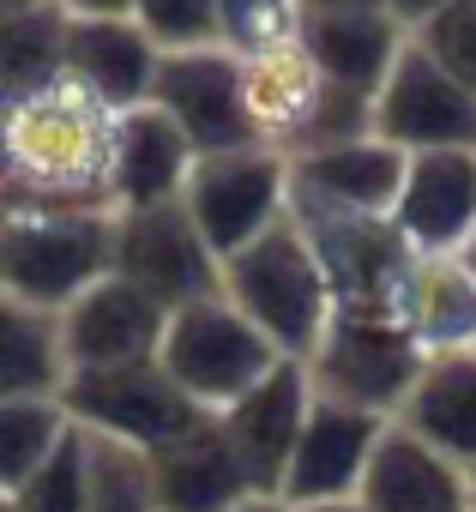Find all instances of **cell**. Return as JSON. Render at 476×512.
Returning a JSON list of instances; mask_svg holds the SVG:
<instances>
[{
	"mask_svg": "<svg viewBox=\"0 0 476 512\" xmlns=\"http://www.w3.org/2000/svg\"><path fill=\"white\" fill-rule=\"evenodd\" d=\"M121 109L67 67L0 85V211H115Z\"/></svg>",
	"mask_w": 476,
	"mask_h": 512,
	"instance_id": "1",
	"label": "cell"
},
{
	"mask_svg": "<svg viewBox=\"0 0 476 512\" xmlns=\"http://www.w3.org/2000/svg\"><path fill=\"white\" fill-rule=\"evenodd\" d=\"M223 296L242 308L284 356L308 362L326 320H332V290L320 272V253L296 211H284L266 235H254L242 253L223 260Z\"/></svg>",
	"mask_w": 476,
	"mask_h": 512,
	"instance_id": "2",
	"label": "cell"
},
{
	"mask_svg": "<svg viewBox=\"0 0 476 512\" xmlns=\"http://www.w3.org/2000/svg\"><path fill=\"white\" fill-rule=\"evenodd\" d=\"M242 61V97H248V121L254 139L278 157H308L320 145H344L374 133V103L344 97L320 61L302 49V37L260 49V55H235Z\"/></svg>",
	"mask_w": 476,
	"mask_h": 512,
	"instance_id": "3",
	"label": "cell"
},
{
	"mask_svg": "<svg viewBox=\"0 0 476 512\" xmlns=\"http://www.w3.org/2000/svg\"><path fill=\"white\" fill-rule=\"evenodd\" d=\"M115 211H0V290L61 314L109 278Z\"/></svg>",
	"mask_w": 476,
	"mask_h": 512,
	"instance_id": "4",
	"label": "cell"
},
{
	"mask_svg": "<svg viewBox=\"0 0 476 512\" xmlns=\"http://www.w3.org/2000/svg\"><path fill=\"white\" fill-rule=\"evenodd\" d=\"M157 362L199 410H229L284 362V350L217 290V296H199V302L169 314Z\"/></svg>",
	"mask_w": 476,
	"mask_h": 512,
	"instance_id": "5",
	"label": "cell"
},
{
	"mask_svg": "<svg viewBox=\"0 0 476 512\" xmlns=\"http://www.w3.org/2000/svg\"><path fill=\"white\" fill-rule=\"evenodd\" d=\"M296 223L308 229L320 272L332 290V314H386L398 302L404 266L416 260V247L398 235L392 217H368V211H332L314 199H290Z\"/></svg>",
	"mask_w": 476,
	"mask_h": 512,
	"instance_id": "6",
	"label": "cell"
},
{
	"mask_svg": "<svg viewBox=\"0 0 476 512\" xmlns=\"http://www.w3.org/2000/svg\"><path fill=\"white\" fill-rule=\"evenodd\" d=\"M181 205L199 223L205 247L217 260H229V253H242L254 235H266L290 211V157H278L266 145L211 151V157L193 163V175L181 187Z\"/></svg>",
	"mask_w": 476,
	"mask_h": 512,
	"instance_id": "7",
	"label": "cell"
},
{
	"mask_svg": "<svg viewBox=\"0 0 476 512\" xmlns=\"http://www.w3.org/2000/svg\"><path fill=\"white\" fill-rule=\"evenodd\" d=\"M109 272L145 290L157 308H187L199 296L223 290V260L205 247L199 223L187 217L181 199L115 211V247H109Z\"/></svg>",
	"mask_w": 476,
	"mask_h": 512,
	"instance_id": "8",
	"label": "cell"
},
{
	"mask_svg": "<svg viewBox=\"0 0 476 512\" xmlns=\"http://www.w3.org/2000/svg\"><path fill=\"white\" fill-rule=\"evenodd\" d=\"M422 362L428 356L404 338L398 320H386V314H332L314 356H308V380H314L320 398H338V404H356V410H374V416H398Z\"/></svg>",
	"mask_w": 476,
	"mask_h": 512,
	"instance_id": "9",
	"label": "cell"
},
{
	"mask_svg": "<svg viewBox=\"0 0 476 512\" xmlns=\"http://www.w3.org/2000/svg\"><path fill=\"white\" fill-rule=\"evenodd\" d=\"M67 416L85 434L157 452L163 440L187 434L205 410L163 374V362H133V368H97V374H67L61 386Z\"/></svg>",
	"mask_w": 476,
	"mask_h": 512,
	"instance_id": "10",
	"label": "cell"
},
{
	"mask_svg": "<svg viewBox=\"0 0 476 512\" xmlns=\"http://www.w3.org/2000/svg\"><path fill=\"white\" fill-rule=\"evenodd\" d=\"M374 133L398 151H476V91L410 37L374 91Z\"/></svg>",
	"mask_w": 476,
	"mask_h": 512,
	"instance_id": "11",
	"label": "cell"
},
{
	"mask_svg": "<svg viewBox=\"0 0 476 512\" xmlns=\"http://www.w3.org/2000/svg\"><path fill=\"white\" fill-rule=\"evenodd\" d=\"M151 103L187 133V145H193L199 157L260 145V139H254V121H248V97H242V61H235L223 43L163 55V61H157Z\"/></svg>",
	"mask_w": 476,
	"mask_h": 512,
	"instance_id": "12",
	"label": "cell"
},
{
	"mask_svg": "<svg viewBox=\"0 0 476 512\" xmlns=\"http://www.w3.org/2000/svg\"><path fill=\"white\" fill-rule=\"evenodd\" d=\"M169 308H157L145 290H133L127 278H97L85 296H73L61 308V350H67V374H97V368H133V362H157Z\"/></svg>",
	"mask_w": 476,
	"mask_h": 512,
	"instance_id": "13",
	"label": "cell"
},
{
	"mask_svg": "<svg viewBox=\"0 0 476 512\" xmlns=\"http://www.w3.org/2000/svg\"><path fill=\"white\" fill-rule=\"evenodd\" d=\"M308 404H314V380H308V362L284 356L254 392H242L229 410H211L242 458L254 494H278L284 488V470L296 458V440H302V422H308Z\"/></svg>",
	"mask_w": 476,
	"mask_h": 512,
	"instance_id": "14",
	"label": "cell"
},
{
	"mask_svg": "<svg viewBox=\"0 0 476 512\" xmlns=\"http://www.w3.org/2000/svg\"><path fill=\"white\" fill-rule=\"evenodd\" d=\"M386 422L392 416H374V410H356V404H338V398L314 392L278 500H290V506H302V500H350L362 488V470H368L374 440L386 434Z\"/></svg>",
	"mask_w": 476,
	"mask_h": 512,
	"instance_id": "15",
	"label": "cell"
},
{
	"mask_svg": "<svg viewBox=\"0 0 476 512\" xmlns=\"http://www.w3.org/2000/svg\"><path fill=\"white\" fill-rule=\"evenodd\" d=\"M145 464H151L157 512H235L242 500H254V482H248L242 458H235V446L211 410L187 434L145 452Z\"/></svg>",
	"mask_w": 476,
	"mask_h": 512,
	"instance_id": "16",
	"label": "cell"
},
{
	"mask_svg": "<svg viewBox=\"0 0 476 512\" xmlns=\"http://www.w3.org/2000/svg\"><path fill=\"white\" fill-rule=\"evenodd\" d=\"M404 169H410V151L386 145L380 133H362V139L290 157V199H314V205H332V211L392 217V205L404 193Z\"/></svg>",
	"mask_w": 476,
	"mask_h": 512,
	"instance_id": "17",
	"label": "cell"
},
{
	"mask_svg": "<svg viewBox=\"0 0 476 512\" xmlns=\"http://www.w3.org/2000/svg\"><path fill=\"white\" fill-rule=\"evenodd\" d=\"M404 43L410 31L386 7H308L302 13V49L320 61V73L344 97H362V103H374Z\"/></svg>",
	"mask_w": 476,
	"mask_h": 512,
	"instance_id": "18",
	"label": "cell"
},
{
	"mask_svg": "<svg viewBox=\"0 0 476 512\" xmlns=\"http://www.w3.org/2000/svg\"><path fill=\"white\" fill-rule=\"evenodd\" d=\"M392 223L416 253H458L476 229V151H410Z\"/></svg>",
	"mask_w": 476,
	"mask_h": 512,
	"instance_id": "19",
	"label": "cell"
},
{
	"mask_svg": "<svg viewBox=\"0 0 476 512\" xmlns=\"http://www.w3.org/2000/svg\"><path fill=\"white\" fill-rule=\"evenodd\" d=\"M392 320L422 356L476 350V278L464 272L458 253H416L404 266Z\"/></svg>",
	"mask_w": 476,
	"mask_h": 512,
	"instance_id": "20",
	"label": "cell"
},
{
	"mask_svg": "<svg viewBox=\"0 0 476 512\" xmlns=\"http://www.w3.org/2000/svg\"><path fill=\"white\" fill-rule=\"evenodd\" d=\"M356 500L368 512H464V464H452L410 428L386 422Z\"/></svg>",
	"mask_w": 476,
	"mask_h": 512,
	"instance_id": "21",
	"label": "cell"
},
{
	"mask_svg": "<svg viewBox=\"0 0 476 512\" xmlns=\"http://www.w3.org/2000/svg\"><path fill=\"white\" fill-rule=\"evenodd\" d=\"M163 49L139 31V19H73L67 13V73L85 79L103 103L139 109L151 103Z\"/></svg>",
	"mask_w": 476,
	"mask_h": 512,
	"instance_id": "22",
	"label": "cell"
},
{
	"mask_svg": "<svg viewBox=\"0 0 476 512\" xmlns=\"http://www.w3.org/2000/svg\"><path fill=\"white\" fill-rule=\"evenodd\" d=\"M193 163H199V151L187 145V133L157 103L121 109V133H115V211L181 199Z\"/></svg>",
	"mask_w": 476,
	"mask_h": 512,
	"instance_id": "23",
	"label": "cell"
},
{
	"mask_svg": "<svg viewBox=\"0 0 476 512\" xmlns=\"http://www.w3.org/2000/svg\"><path fill=\"white\" fill-rule=\"evenodd\" d=\"M392 422L470 470L476 464V350L428 356Z\"/></svg>",
	"mask_w": 476,
	"mask_h": 512,
	"instance_id": "24",
	"label": "cell"
},
{
	"mask_svg": "<svg viewBox=\"0 0 476 512\" xmlns=\"http://www.w3.org/2000/svg\"><path fill=\"white\" fill-rule=\"evenodd\" d=\"M61 386H67L61 314L0 290V398H61Z\"/></svg>",
	"mask_w": 476,
	"mask_h": 512,
	"instance_id": "25",
	"label": "cell"
},
{
	"mask_svg": "<svg viewBox=\"0 0 476 512\" xmlns=\"http://www.w3.org/2000/svg\"><path fill=\"white\" fill-rule=\"evenodd\" d=\"M67 428L73 416L61 398H0V494H19L67 440Z\"/></svg>",
	"mask_w": 476,
	"mask_h": 512,
	"instance_id": "26",
	"label": "cell"
},
{
	"mask_svg": "<svg viewBox=\"0 0 476 512\" xmlns=\"http://www.w3.org/2000/svg\"><path fill=\"white\" fill-rule=\"evenodd\" d=\"M67 67V13L61 0L0 19V85H37Z\"/></svg>",
	"mask_w": 476,
	"mask_h": 512,
	"instance_id": "27",
	"label": "cell"
},
{
	"mask_svg": "<svg viewBox=\"0 0 476 512\" xmlns=\"http://www.w3.org/2000/svg\"><path fill=\"white\" fill-rule=\"evenodd\" d=\"M79 428V422H73ZM85 470H91V494L85 512H157V488H151V464L139 446L85 434Z\"/></svg>",
	"mask_w": 476,
	"mask_h": 512,
	"instance_id": "28",
	"label": "cell"
},
{
	"mask_svg": "<svg viewBox=\"0 0 476 512\" xmlns=\"http://www.w3.org/2000/svg\"><path fill=\"white\" fill-rule=\"evenodd\" d=\"M308 0H217V43L229 55H260L302 37Z\"/></svg>",
	"mask_w": 476,
	"mask_h": 512,
	"instance_id": "29",
	"label": "cell"
},
{
	"mask_svg": "<svg viewBox=\"0 0 476 512\" xmlns=\"http://www.w3.org/2000/svg\"><path fill=\"white\" fill-rule=\"evenodd\" d=\"M91 470H85V428H67V440L43 458V470L13 494L19 512H85Z\"/></svg>",
	"mask_w": 476,
	"mask_h": 512,
	"instance_id": "30",
	"label": "cell"
},
{
	"mask_svg": "<svg viewBox=\"0 0 476 512\" xmlns=\"http://www.w3.org/2000/svg\"><path fill=\"white\" fill-rule=\"evenodd\" d=\"M133 19L163 55L217 43V0H133Z\"/></svg>",
	"mask_w": 476,
	"mask_h": 512,
	"instance_id": "31",
	"label": "cell"
},
{
	"mask_svg": "<svg viewBox=\"0 0 476 512\" xmlns=\"http://www.w3.org/2000/svg\"><path fill=\"white\" fill-rule=\"evenodd\" d=\"M452 79H464L476 91V0H440V7L410 31Z\"/></svg>",
	"mask_w": 476,
	"mask_h": 512,
	"instance_id": "32",
	"label": "cell"
},
{
	"mask_svg": "<svg viewBox=\"0 0 476 512\" xmlns=\"http://www.w3.org/2000/svg\"><path fill=\"white\" fill-rule=\"evenodd\" d=\"M73 19H133V0H61Z\"/></svg>",
	"mask_w": 476,
	"mask_h": 512,
	"instance_id": "33",
	"label": "cell"
},
{
	"mask_svg": "<svg viewBox=\"0 0 476 512\" xmlns=\"http://www.w3.org/2000/svg\"><path fill=\"white\" fill-rule=\"evenodd\" d=\"M380 7H386V13H392V19H398L404 31H416V25H422V19H428L434 7H440V0H380Z\"/></svg>",
	"mask_w": 476,
	"mask_h": 512,
	"instance_id": "34",
	"label": "cell"
},
{
	"mask_svg": "<svg viewBox=\"0 0 476 512\" xmlns=\"http://www.w3.org/2000/svg\"><path fill=\"white\" fill-rule=\"evenodd\" d=\"M290 512H368V506L350 494V500H302V506H290Z\"/></svg>",
	"mask_w": 476,
	"mask_h": 512,
	"instance_id": "35",
	"label": "cell"
},
{
	"mask_svg": "<svg viewBox=\"0 0 476 512\" xmlns=\"http://www.w3.org/2000/svg\"><path fill=\"white\" fill-rule=\"evenodd\" d=\"M235 512H290V500H278V494H254V500H242Z\"/></svg>",
	"mask_w": 476,
	"mask_h": 512,
	"instance_id": "36",
	"label": "cell"
},
{
	"mask_svg": "<svg viewBox=\"0 0 476 512\" xmlns=\"http://www.w3.org/2000/svg\"><path fill=\"white\" fill-rule=\"evenodd\" d=\"M458 260H464V272H470V278H476V229H470V241H464V247H458Z\"/></svg>",
	"mask_w": 476,
	"mask_h": 512,
	"instance_id": "37",
	"label": "cell"
},
{
	"mask_svg": "<svg viewBox=\"0 0 476 512\" xmlns=\"http://www.w3.org/2000/svg\"><path fill=\"white\" fill-rule=\"evenodd\" d=\"M464 512H476V464L464 470Z\"/></svg>",
	"mask_w": 476,
	"mask_h": 512,
	"instance_id": "38",
	"label": "cell"
},
{
	"mask_svg": "<svg viewBox=\"0 0 476 512\" xmlns=\"http://www.w3.org/2000/svg\"><path fill=\"white\" fill-rule=\"evenodd\" d=\"M308 7H380V0H308Z\"/></svg>",
	"mask_w": 476,
	"mask_h": 512,
	"instance_id": "39",
	"label": "cell"
},
{
	"mask_svg": "<svg viewBox=\"0 0 476 512\" xmlns=\"http://www.w3.org/2000/svg\"><path fill=\"white\" fill-rule=\"evenodd\" d=\"M25 7H43V0H0V19H7V13H25Z\"/></svg>",
	"mask_w": 476,
	"mask_h": 512,
	"instance_id": "40",
	"label": "cell"
},
{
	"mask_svg": "<svg viewBox=\"0 0 476 512\" xmlns=\"http://www.w3.org/2000/svg\"><path fill=\"white\" fill-rule=\"evenodd\" d=\"M0 512H19V500H13V494H0Z\"/></svg>",
	"mask_w": 476,
	"mask_h": 512,
	"instance_id": "41",
	"label": "cell"
}]
</instances>
